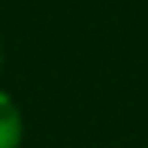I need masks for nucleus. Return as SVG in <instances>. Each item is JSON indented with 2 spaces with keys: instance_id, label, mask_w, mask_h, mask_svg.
<instances>
[{
  "instance_id": "f257e3e1",
  "label": "nucleus",
  "mask_w": 148,
  "mask_h": 148,
  "mask_svg": "<svg viewBox=\"0 0 148 148\" xmlns=\"http://www.w3.org/2000/svg\"><path fill=\"white\" fill-rule=\"evenodd\" d=\"M24 145V112L18 100L6 88H0V148Z\"/></svg>"
},
{
  "instance_id": "f03ea898",
  "label": "nucleus",
  "mask_w": 148,
  "mask_h": 148,
  "mask_svg": "<svg viewBox=\"0 0 148 148\" xmlns=\"http://www.w3.org/2000/svg\"><path fill=\"white\" fill-rule=\"evenodd\" d=\"M0 73H3V45H0Z\"/></svg>"
}]
</instances>
